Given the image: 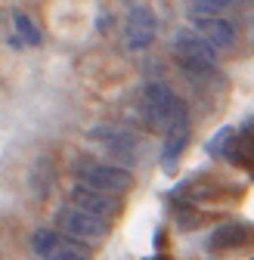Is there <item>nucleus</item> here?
I'll use <instances>...</instances> for the list:
<instances>
[{"label":"nucleus","instance_id":"obj_16","mask_svg":"<svg viewBox=\"0 0 254 260\" xmlns=\"http://www.w3.org/2000/svg\"><path fill=\"white\" fill-rule=\"evenodd\" d=\"M152 260H171V257H165V254H158V257H152Z\"/></svg>","mask_w":254,"mask_h":260},{"label":"nucleus","instance_id":"obj_4","mask_svg":"<svg viewBox=\"0 0 254 260\" xmlns=\"http://www.w3.org/2000/svg\"><path fill=\"white\" fill-rule=\"evenodd\" d=\"M31 251L41 260H90L93 257L90 245L75 242L69 236H62L59 230H50V226L35 230V236H31Z\"/></svg>","mask_w":254,"mask_h":260},{"label":"nucleus","instance_id":"obj_13","mask_svg":"<svg viewBox=\"0 0 254 260\" xmlns=\"http://www.w3.org/2000/svg\"><path fill=\"white\" fill-rule=\"evenodd\" d=\"M236 143H239V134L236 127H220L217 134L208 140V155L217 158V161H227V165H236Z\"/></svg>","mask_w":254,"mask_h":260},{"label":"nucleus","instance_id":"obj_7","mask_svg":"<svg viewBox=\"0 0 254 260\" xmlns=\"http://www.w3.org/2000/svg\"><path fill=\"white\" fill-rule=\"evenodd\" d=\"M177 96L165 87V84H149L143 90V118L149 124V130H168L174 112H177Z\"/></svg>","mask_w":254,"mask_h":260},{"label":"nucleus","instance_id":"obj_11","mask_svg":"<svg viewBox=\"0 0 254 260\" xmlns=\"http://www.w3.org/2000/svg\"><path fill=\"white\" fill-rule=\"evenodd\" d=\"M224 195V183L211 174H193L189 180H183L177 186V199L189 202V205H199V202H214Z\"/></svg>","mask_w":254,"mask_h":260},{"label":"nucleus","instance_id":"obj_8","mask_svg":"<svg viewBox=\"0 0 254 260\" xmlns=\"http://www.w3.org/2000/svg\"><path fill=\"white\" fill-rule=\"evenodd\" d=\"M186 143H189V109L180 100L177 103V112H174V118H171V124L165 130V146H162V168L168 174L174 171V165H177V158L183 155Z\"/></svg>","mask_w":254,"mask_h":260},{"label":"nucleus","instance_id":"obj_12","mask_svg":"<svg viewBox=\"0 0 254 260\" xmlns=\"http://www.w3.org/2000/svg\"><path fill=\"white\" fill-rule=\"evenodd\" d=\"M254 236V226H245V223H220L217 230L211 233L208 239V248L211 251H239L242 245H248Z\"/></svg>","mask_w":254,"mask_h":260},{"label":"nucleus","instance_id":"obj_14","mask_svg":"<svg viewBox=\"0 0 254 260\" xmlns=\"http://www.w3.org/2000/svg\"><path fill=\"white\" fill-rule=\"evenodd\" d=\"M239 143H236V165L254 168V118H245L242 127H236Z\"/></svg>","mask_w":254,"mask_h":260},{"label":"nucleus","instance_id":"obj_1","mask_svg":"<svg viewBox=\"0 0 254 260\" xmlns=\"http://www.w3.org/2000/svg\"><path fill=\"white\" fill-rule=\"evenodd\" d=\"M189 19H193L196 31L214 47V50H233L239 31L236 22L227 16V4H211V0H199V4H189Z\"/></svg>","mask_w":254,"mask_h":260},{"label":"nucleus","instance_id":"obj_3","mask_svg":"<svg viewBox=\"0 0 254 260\" xmlns=\"http://www.w3.org/2000/svg\"><path fill=\"white\" fill-rule=\"evenodd\" d=\"M75 177H78V186L97 189L106 195H121L134 186L131 171H124L118 165H106V161H93V158L75 161Z\"/></svg>","mask_w":254,"mask_h":260},{"label":"nucleus","instance_id":"obj_6","mask_svg":"<svg viewBox=\"0 0 254 260\" xmlns=\"http://www.w3.org/2000/svg\"><path fill=\"white\" fill-rule=\"evenodd\" d=\"M90 140H97L112 158L118 168H131L137 155H140V140L137 134L124 127H112V124H100V127H90Z\"/></svg>","mask_w":254,"mask_h":260},{"label":"nucleus","instance_id":"obj_5","mask_svg":"<svg viewBox=\"0 0 254 260\" xmlns=\"http://www.w3.org/2000/svg\"><path fill=\"white\" fill-rule=\"evenodd\" d=\"M56 230H59L62 236L75 239V242L90 245V242H100V239L109 236V223L90 217V214H84V211H78V208H72V205H62V208L56 211Z\"/></svg>","mask_w":254,"mask_h":260},{"label":"nucleus","instance_id":"obj_10","mask_svg":"<svg viewBox=\"0 0 254 260\" xmlns=\"http://www.w3.org/2000/svg\"><path fill=\"white\" fill-rule=\"evenodd\" d=\"M69 205L84 211V214H90V217H97V220H103V223H109L118 214V199H115V195L87 189V186H75L69 192Z\"/></svg>","mask_w":254,"mask_h":260},{"label":"nucleus","instance_id":"obj_9","mask_svg":"<svg viewBox=\"0 0 254 260\" xmlns=\"http://www.w3.org/2000/svg\"><path fill=\"white\" fill-rule=\"evenodd\" d=\"M155 31H158V19L146 4H131L127 10V22H124V38L131 50H146L155 41Z\"/></svg>","mask_w":254,"mask_h":260},{"label":"nucleus","instance_id":"obj_15","mask_svg":"<svg viewBox=\"0 0 254 260\" xmlns=\"http://www.w3.org/2000/svg\"><path fill=\"white\" fill-rule=\"evenodd\" d=\"M13 19H16V35H19V41H25L28 47H38V44H41V31H38L35 22H31V16L16 13Z\"/></svg>","mask_w":254,"mask_h":260},{"label":"nucleus","instance_id":"obj_2","mask_svg":"<svg viewBox=\"0 0 254 260\" xmlns=\"http://www.w3.org/2000/svg\"><path fill=\"white\" fill-rule=\"evenodd\" d=\"M174 56L183 65V72L193 78H208L217 69V50L193 28H183L174 35Z\"/></svg>","mask_w":254,"mask_h":260},{"label":"nucleus","instance_id":"obj_17","mask_svg":"<svg viewBox=\"0 0 254 260\" xmlns=\"http://www.w3.org/2000/svg\"><path fill=\"white\" fill-rule=\"evenodd\" d=\"M251 260H254V257H251Z\"/></svg>","mask_w":254,"mask_h":260}]
</instances>
